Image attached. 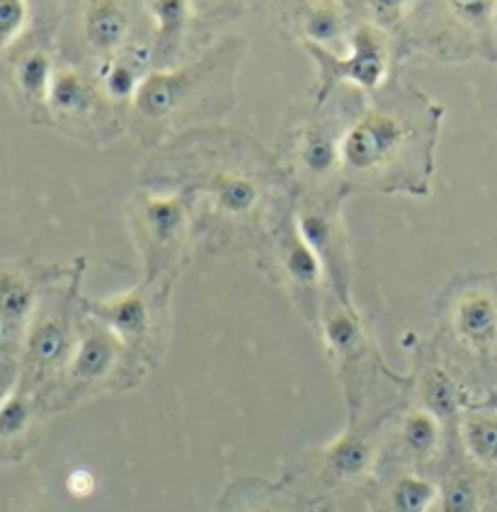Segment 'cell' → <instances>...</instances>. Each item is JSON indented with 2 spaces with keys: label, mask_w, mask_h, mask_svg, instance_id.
Segmentation results:
<instances>
[{
  "label": "cell",
  "mask_w": 497,
  "mask_h": 512,
  "mask_svg": "<svg viewBox=\"0 0 497 512\" xmlns=\"http://www.w3.org/2000/svg\"><path fill=\"white\" fill-rule=\"evenodd\" d=\"M144 182L190 199L194 231L209 250L267 243L294 212V190L277 156L236 129L202 127L168 141L146 166Z\"/></svg>",
  "instance_id": "1"
},
{
  "label": "cell",
  "mask_w": 497,
  "mask_h": 512,
  "mask_svg": "<svg viewBox=\"0 0 497 512\" xmlns=\"http://www.w3.org/2000/svg\"><path fill=\"white\" fill-rule=\"evenodd\" d=\"M444 107L393 78L367 95L342 136V192H430Z\"/></svg>",
  "instance_id": "2"
},
{
  "label": "cell",
  "mask_w": 497,
  "mask_h": 512,
  "mask_svg": "<svg viewBox=\"0 0 497 512\" xmlns=\"http://www.w3.org/2000/svg\"><path fill=\"white\" fill-rule=\"evenodd\" d=\"M245 54L241 39H224L175 68L151 71L131 100L127 127L139 144L161 149L177 136L202 129L236 105V78Z\"/></svg>",
  "instance_id": "3"
},
{
  "label": "cell",
  "mask_w": 497,
  "mask_h": 512,
  "mask_svg": "<svg viewBox=\"0 0 497 512\" xmlns=\"http://www.w3.org/2000/svg\"><path fill=\"white\" fill-rule=\"evenodd\" d=\"M342 90L345 93L340 100H325L323 105L313 107L311 117L287 129V136L279 144L277 161L287 175L294 197L345 195L342 192V136L367 95H359L345 110L350 88Z\"/></svg>",
  "instance_id": "4"
},
{
  "label": "cell",
  "mask_w": 497,
  "mask_h": 512,
  "mask_svg": "<svg viewBox=\"0 0 497 512\" xmlns=\"http://www.w3.org/2000/svg\"><path fill=\"white\" fill-rule=\"evenodd\" d=\"M495 17L497 0L417 3L405 22L401 42L405 49L439 61H466L473 56L495 61Z\"/></svg>",
  "instance_id": "5"
},
{
  "label": "cell",
  "mask_w": 497,
  "mask_h": 512,
  "mask_svg": "<svg viewBox=\"0 0 497 512\" xmlns=\"http://www.w3.org/2000/svg\"><path fill=\"white\" fill-rule=\"evenodd\" d=\"M127 216L131 241L144 263V282L173 284L197 233L190 199L144 187L129 199Z\"/></svg>",
  "instance_id": "6"
},
{
  "label": "cell",
  "mask_w": 497,
  "mask_h": 512,
  "mask_svg": "<svg viewBox=\"0 0 497 512\" xmlns=\"http://www.w3.org/2000/svg\"><path fill=\"white\" fill-rule=\"evenodd\" d=\"M352 8V5H350ZM318 64L316 105H323L335 90L354 88L364 95H376L393 81V66L401 54V37L374 22L357 17L345 54H330L321 47L304 44Z\"/></svg>",
  "instance_id": "7"
},
{
  "label": "cell",
  "mask_w": 497,
  "mask_h": 512,
  "mask_svg": "<svg viewBox=\"0 0 497 512\" xmlns=\"http://www.w3.org/2000/svg\"><path fill=\"white\" fill-rule=\"evenodd\" d=\"M342 199L345 195L294 197V224L308 248L321 260L328 277V292L342 304L352 306L350 241L342 219Z\"/></svg>",
  "instance_id": "8"
},
{
  "label": "cell",
  "mask_w": 497,
  "mask_h": 512,
  "mask_svg": "<svg viewBox=\"0 0 497 512\" xmlns=\"http://www.w3.org/2000/svg\"><path fill=\"white\" fill-rule=\"evenodd\" d=\"M49 110L76 127L93 144L107 146L127 129V112L102 95L93 71L76 66L56 68L49 93Z\"/></svg>",
  "instance_id": "9"
},
{
  "label": "cell",
  "mask_w": 497,
  "mask_h": 512,
  "mask_svg": "<svg viewBox=\"0 0 497 512\" xmlns=\"http://www.w3.org/2000/svg\"><path fill=\"white\" fill-rule=\"evenodd\" d=\"M170 289H173L170 282H141L131 292L93 301L88 306L90 316L105 323L129 352H141L156 343L168 326Z\"/></svg>",
  "instance_id": "10"
},
{
  "label": "cell",
  "mask_w": 497,
  "mask_h": 512,
  "mask_svg": "<svg viewBox=\"0 0 497 512\" xmlns=\"http://www.w3.org/2000/svg\"><path fill=\"white\" fill-rule=\"evenodd\" d=\"M141 8L153 20V71L175 68L190 61V49L199 56L209 37V22H221L228 15L214 13L216 5L187 3V0H156Z\"/></svg>",
  "instance_id": "11"
},
{
  "label": "cell",
  "mask_w": 497,
  "mask_h": 512,
  "mask_svg": "<svg viewBox=\"0 0 497 512\" xmlns=\"http://www.w3.org/2000/svg\"><path fill=\"white\" fill-rule=\"evenodd\" d=\"M270 260L277 270L279 280L287 284L289 294L304 316L316 326H321V311L325 294H328V277H325L321 260L316 258L308 243L301 238L291 212L282 224L267 238Z\"/></svg>",
  "instance_id": "12"
},
{
  "label": "cell",
  "mask_w": 497,
  "mask_h": 512,
  "mask_svg": "<svg viewBox=\"0 0 497 512\" xmlns=\"http://www.w3.org/2000/svg\"><path fill=\"white\" fill-rule=\"evenodd\" d=\"M447 326L466 350H497V292L488 284H461L447 294Z\"/></svg>",
  "instance_id": "13"
},
{
  "label": "cell",
  "mask_w": 497,
  "mask_h": 512,
  "mask_svg": "<svg viewBox=\"0 0 497 512\" xmlns=\"http://www.w3.org/2000/svg\"><path fill=\"white\" fill-rule=\"evenodd\" d=\"M139 8L141 5L119 0H93L83 5L81 34L95 64L112 59L141 37V32H134L139 25Z\"/></svg>",
  "instance_id": "14"
},
{
  "label": "cell",
  "mask_w": 497,
  "mask_h": 512,
  "mask_svg": "<svg viewBox=\"0 0 497 512\" xmlns=\"http://www.w3.org/2000/svg\"><path fill=\"white\" fill-rule=\"evenodd\" d=\"M284 17L301 42L321 47L330 54H345L354 25H357V15L350 3H335V0L287 5Z\"/></svg>",
  "instance_id": "15"
},
{
  "label": "cell",
  "mask_w": 497,
  "mask_h": 512,
  "mask_svg": "<svg viewBox=\"0 0 497 512\" xmlns=\"http://www.w3.org/2000/svg\"><path fill=\"white\" fill-rule=\"evenodd\" d=\"M321 328L325 335L330 355L340 364L347 377V391H350L354 403V384H357L359 367L367 360V333H364L362 318H359L354 306L342 304L335 294H325L321 311Z\"/></svg>",
  "instance_id": "16"
},
{
  "label": "cell",
  "mask_w": 497,
  "mask_h": 512,
  "mask_svg": "<svg viewBox=\"0 0 497 512\" xmlns=\"http://www.w3.org/2000/svg\"><path fill=\"white\" fill-rule=\"evenodd\" d=\"M127 352L129 350L122 340L105 323H100L93 316L85 318L81 331H78L76 352L66 367L68 379L78 386H93L107 381L114 377Z\"/></svg>",
  "instance_id": "17"
},
{
  "label": "cell",
  "mask_w": 497,
  "mask_h": 512,
  "mask_svg": "<svg viewBox=\"0 0 497 512\" xmlns=\"http://www.w3.org/2000/svg\"><path fill=\"white\" fill-rule=\"evenodd\" d=\"M78 345V333L73 331L71 316L64 309L47 311L34 318L27 328V364L32 372L47 374L54 369H66Z\"/></svg>",
  "instance_id": "18"
},
{
  "label": "cell",
  "mask_w": 497,
  "mask_h": 512,
  "mask_svg": "<svg viewBox=\"0 0 497 512\" xmlns=\"http://www.w3.org/2000/svg\"><path fill=\"white\" fill-rule=\"evenodd\" d=\"M374 462V442L357 432H345L340 440L323 449L321 471L330 483H352L364 479L374 469Z\"/></svg>",
  "instance_id": "19"
},
{
  "label": "cell",
  "mask_w": 497,
  "mask_h": 512,
  "mask_svg": "<svg viewBox=\"0 0 497 512\" xmlns=\"http://www.w3.org/2000/svg\"><path fill=\"white\" fill-rule=\"evenodd\" d=\"M398 447L410 462H432L442 449V423L422 406L410 408L398 425Z\"/></svg>",
  "instance_id": "20"
},
{
  "label": "cell",
  "mask_w": 497,
  "mask_h": 512,
  "mask_svg": "<svg viewBox=\"0 0 497 512\" xmlns=\"http://www.w3.org/2000/svg\"><path fill=\"white\" fill-rule=\"evenodd\" d=\"M461 442L478 466L497 469V411L478 408L461 415Z\"/></svg>",
  "instance_id": "21"
},
{
  "label": "cell",
  "mask_w": 497,
  "mask_h": 512,
  "mask_svg": "<svg viewBox=\"0 0 497 512\" xmlns=\"http://www.w3.org/2000/svg\"><path fill=\"white\" fill-rule=\"evenodd\" d=\"M54 59L47 49H32L17 61L15 83L17 90L25 95L32 105H42L49 110V93L54 83Z\"/></svg>",
  "instance_id": "22"
},
{
  "label": "cell",
  "mask_w": 497,
  "mask_h": 512,
  "mask_svg": "<svg viewBox=\"0 0 497 512\" xmlns=\"http://www.w3.org/2000/svg\"><path fill=\"white\" fill-rule=\"evenodd\" d=\"M439 500H442V491L417 474L398 476L386 488L388 512H434L439 510Z\"/></svg>",
  "instance_id": "23"
},
{
  "label": "cell",
  "mask_w": 497,
  "mask_h": 512,
  "mask_svg": "<svg viewBox=\"0 0 497 512\" xmlns=\"http://www.w3.org/2000/svg\"><path fill=\"white\" fill-rule=\"evenodd\" d=\"M422 408L430 411L439 423H449L461 411V391L456 381L442 367H427L420 381Z\"/></svg>",
  "instance_id": "24"
},
{
  "label": "cell",
  "mask_w": 497,
  "mask_h": 512,
  "mask_svg": "<svg viewBox=\"0 0 497 512\" xmlns=\"http://www.w3.org/2000/svg\"><path fill=\"white\" fill-rule=\"evenodd\" d=\"M34 309V287L17 272H0V326L20 331Z\"/></svg>",
  "instance_id": "25"
},
{
  "label": "cell",
  "mask_w": 497,
  "mask_h": 512,
  "mask_svg": "<svg viewBox=\"0 0 497 512\" xmlns=\"http://www.w3.org/2000/svg\"><path fill=\"white\" fill-rule=\"evenodd\" d=\"M483 508V483L476 474L456 471L442 486L439 512H481Z\"/></svg>",
  "instance_id": "26"
},
{
  "label": "cell",
  "mask_w": 497,
  "mask_h": 512,
  "mask_svg": "<svg viewBox=\"0 0 497 512\" xmlns=\"http://www.w3.org/2000/svg\"><path fill=\"white\" fill-rule=\"evenodd\" d=\"M27 25V5L20 0H0V49L13 44Z\"/></svg>",
  "instance_id": "27"
},
{
  "label": "cell",
  "mask_w": 497,
  "mask_h": 512,
  "mask_svg": "<svg viewBox=\"0 0 497 512\" xmlns=\"http://www.w3.org/2000/svg\"><path fill=\"white\" fill-rule=\"evenodd\" d=\"M30 423V403L25 396H10L0 406V437H15Z\"/></svg>",
  "instance_id": "28"
},
{
  "label": "cell",
  "mask_w": 497,
  "mask_h": 512,
  "mask_svg": "<svg viewBox=\"0 0 497 512\" xmlns=\"http://www.w3.org/2000/svg\"><path fill=\"white\" fill-rule=\"evenodd\" d=\"M97 488V479L90 469H73L66 479V491L73 498H90Z\"/></svg>",
  "instance_id": "29"
},
{
  "label": "cell",
  "mask_w": 497,
  "mask_h": 512,
  "mask_svg": "<svg viewBox=\"0 0 497 512\" xmlns=\"http://www.w3.org/2000/svg\"><path fill=\"white\" fill-rule=\"evenodd\" d=\"M238 512H296V510L291 508L289 503H284V500L274 496H260V498L248 500V503H243Z\"/></svg>",
  "instance_id": "30"
},
{
  "label": "cell",
  "mask_w": 497,
  "mask_h": 512,
  "mask_svg": "<svg viewBox=\"0 0 497 512\" xmlns=\"http://www.w3.org/2000/svg\"><path fill=\"white\" fill-rule=\"evenodd\" d=\"M15 379L13 364H0V406L10 398V384Z\"/></svg>",
  "instance_id": "31"
},
{
  "label": "cell",
  "mask_w": 497,
  "mask_h": 512,
  "mask_svg": "<svg viewBox=\"0 0 497 512\" xmlns=\"http://www.w3.org/2000/svg\"><path fill=\"white\" fill-rule=\"evenodd\" d=\"M485 408H493V411H497V394L490 396V401L485 403Z\"/></svg>",
  "instance_id": "32"
}]
</instances>
